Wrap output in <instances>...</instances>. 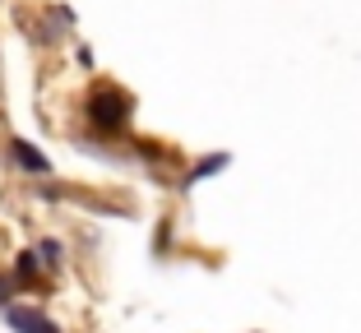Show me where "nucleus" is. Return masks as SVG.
<instances>
[{"label":"nucleus","instance_id":"obj_1","mask_svg":"<svg viewBox=\"0 0 361 333\" xmlns=\"http://www.w3.org/2000/svg\"><path fill=\"white\" fill-rule=\"evenodd\" d=\"M88 120H93L97 130H106V134H116V130H126L130 125V97L121 93V88H93L88 93Z\"/></svg>","mask_w":361,"mask_h":333},{"label":"nucleus","instance_id":"obj_2","mask_svg":"<svg viewBox=\"0 0 361 333\" xmlns=\"http://www.w3.org/2000/svg\"><path fill=\"white\" fill-rule=\"evenodd\" d=\"M5 320H10L14 333H61L42 310H32V306H5Z\"/></svg>","mask_w":361,"mask_h":333},{"label":"nucleus","instance_id":"obj_3","mask_svg":"<svg viewBox=\"0 0 361 333\" xmlns=\"http://www.w3.org/2000/svg\"><path fill=\"white\" fill-rule=\"evenodd\" d=\"M10 158L19 162L23 172H32V176H47V172H51V162H47V153H37L28 139H14V144H10Z\"/></svg>","mask_w":361,"mask_h":333},{"label":"nucleus","instance_id":"obj_4","mask_svg":"<svg viewBox=\"0 0 361 333\" xmlns=\"http://www.w3.org/2000/svg\"><path fill=\"white\" fill-rule=\"evenodd\" d=\"M227 162H232V158H227V153H213V158H200V162H195V172L185 176V185H180V190H190V185H200L204 176H218V172H223V167H227Z\"/></svg>","mask_w":361,"mask_h":333},{"label":"nucleus","instance_id":"obj_5","mask_svg":"<svg viewBox=\"0 0 361 333\" xmlns=\"http://www.w3.org/2000/svg\"><path fill=\"white\" fill-rule=\"evenodd\" d=\"M37 264H42V259H37V250H23V255L14 259V282H23V287H28V282L37 278Z\"/></svg>","mask_w":361,"mask_h":333},{"label":"nucleus","instance_id":"obj_6","mask_svg":"<svg viewBox=\"0 0 361 333\" xmlns=\"http://www.w3.org/2000/svg\"><path fill=\"white\" fill-rule=\"evenodd\" d=\"M37 255H42V264H47V269H61L65 246H61V241H42V246H37Z\"/></svg>","mask_w":361,"mask_h":333},{"label":"nucleus","instance_id":"obj_7","mask_svg":"<svg viewBox=\"0 0 361 333\" xmlns=\"http://www.w3.org/2000/svg\"><path fill=\"white\" fill-rule=\"evenodd\" d=\"M10 296H14V278H0V310L10 306Z\"/></svg>","mask_w":361,"mask_h":333}]
</instances>
